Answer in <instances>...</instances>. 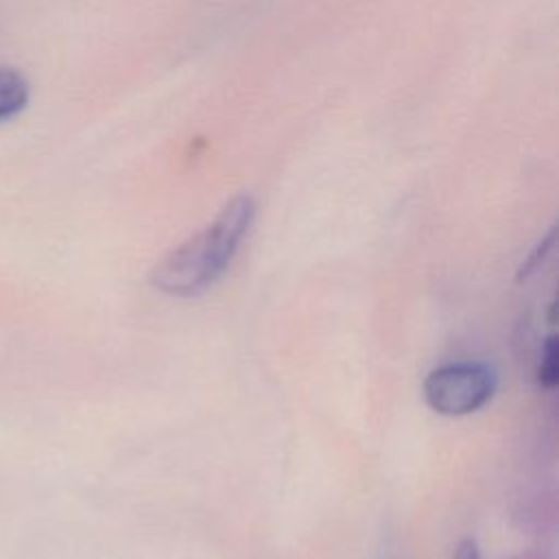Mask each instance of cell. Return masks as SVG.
Listing matches in <instances>:
<instances>
[{"mask_svg": "<svg viewBox=\"0 0 559 559\" xmlns=\"http://www.w3.org/2000/svg\"><path fill=\"white\" fill-rule=\"evenodd\" d=\"M535 378H537V384L546 391H552L557 386V380H559V345H557L555 334H550L544 341Z\"/></svg>", "mask_w": 559, "mask_h": 559, "instance_id": "obj_4", "label": "cell"}, {"mask_svg": "<svg viewBox=\"0 0 559 559\" xmlns=\"http://www.w3.org/2000/svg\"><path fill=\"white\" fill-rule=\"evenodd\" d=\"M31 100L28 79L11 66H0V122L17 118Z\"/></svg>", "mask_w": 559, "mask_h": 559, "instance_id": "obj_3", "label": "cell"}, {"mask_svg": "<svg viewBox=\"0 0 559 559\" xmlns=\"http://www.w3.org/2000/svg\"><path fill=\"white\" fill-rule=\"evenodd\" d=\"M498 373L483 360L445 362L428 371L421 393L430 411L443 417H465L487 406L496 393Z\"/></svg>", "mask_w": 559, "mask_h": 559, "instance_id": "obj_2", "label": "cell"}, {"mask_svg": "<svg viewBox=\"0 0 559 559\" xmlns=\"http://www.w3.org/2000/svg\"><path fill=\"white\" fill-rule=\"evenodd\" d=\"M258 205L251 194H236L218 214L173 247L153 269L148 282L155 290L190 299L210 290L231 266L255 223Z\"/></svg>", "mask_w": 559, "mask_h": 559, "instance_id": "obj_1", "label": "cell"}, {"mask_svg": "<svg viewBox=\"0 0 559 559\" xmlns=\"http://www.w3.org/2000/svg\"><path fill=\"white\" fill-rule=\"evenodd\" d=\"M452 559H483L474 539H461Z\"/></svg>", "mask_w": 559, "mask_h": 559, "instance_id": "obj_5", "label": "cell"}]
</instances>
